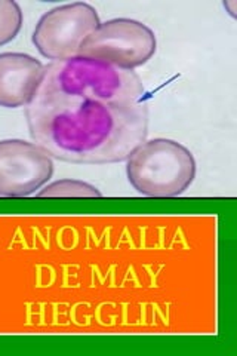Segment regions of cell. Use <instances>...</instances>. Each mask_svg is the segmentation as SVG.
<instances>
[{
	"mask_svg": "<svg viewBox=\"0 0 237 356\" xmlns=\"http://www.w3.org/2000/svg\"><path fill=\"white\" fill-rule=\"evenodd\" d=\"M26 119L33 143L52 159L70 163L128 161L149 134L144 103L120 106L38 91L26 107Z\"/></svg>",
	"mask_w": 237,
	"mask_h": 356,
	"instance_id": "obj_1",
	"label": "cell"
},
{
	"mask_svg": "<svg viewBox=\"0 0 237 356\" xmlns=\"http://www.w3.org/2000/svg\"><path fill=\"white\" fill-rule=\"evenodd\" d=\"M39 92L131 106L141 103L144 85L133 70H123L103 60L74 55L44 67Z\"/></svg>",
	"mask_w": 237,
	"mask_h": 356,
	"instance_id": "obj_2",
	"label": "cell"
},
{
	"mask_svg": "<svg viewBox=\"0 0 237 356\" xmlns=\"http://www.w3.org/2000/svg\"><path fill=\"white\" fill-rule=\"evenodd\" d=\"M131 186L147 197H177L193 184L197 163L181 143L169 138L144 141L126 161Z\"/></svg>",
	"mask_w": 237,
	"mask_h": 356,
	"instance_id": "obj_3",
	"label": "cell"
},
{
	"mask_svg": "<svg viewBox=\"0 0 237 356\" xmlns=\"http://www.w3.org/2000/svg\"><path fill=\"white\" fill-rule=\"evenodd\" d=\"M156 51L157 39L149 26L132 18H115L101 22L83 40L77 55L133 70L149 63Z\"/></svg>",
	"mask_w": 237,
	"mask_h": 356,
	"instance_id": "obj_4",
	"label": "cell"
},
{
	"mask_svg": "<svg viewBox=\"0 0 237 356\" xmlns=\"http://www.w3.org/2000/svg\"><path fill=\"white\" fill-rule=\"evenodd\" d=\"M101 24L97 9L86 2L56 6L44 13L31 42L43 58L54 61L74 57L83 40Z\"/></svg>",
	"mask_w": 237,
	"mask_h": 356,
	"instance_id": "obj_5",
	"label": "cell"
},
{
	"mask_svg": "<svg viewBox=\"0 0 237 356\" xmlns=\"http://www.w3.org/2000/svg\"><path fill=\"white\" fill-rule=\"evenodd\" d=\"M55 171L51 156L36 143L0 140V196L27 197L48 184Z\"/></svg>",
	"mask_w": 237,
	"mask_h": 356,
	"instance_id": "obj_6",
	"label": "cell"
},
{
	"mask_svg": "<svg viewBox=\"0 0 237 356\" xmlns=\"http://www.w3.org/2000/svg\"><path fill=\"white\" fill-rule=\"evenodd\" d=\"M44 67L24 52L0 54V107H27L39 91Z\"/></svg>",
	"mask_w": 237,
	"mask_h": 356,
	"instance_id": "obj_7",
	"label": "cell"
},
{
	"mask_svg": "<svg viewBox=\"0 0 237 356\" xmlns=\"http://www.w3.org/2000/svg\"><path fill=\"white\" fill-rule=\"evenodd\" d=\"M38 197H101L103 193L98 187L83 180H64L54 181L42 187L36 195Z\"/></svg>",
	"mask_w": 237,
	"mask_h": 356,
	"instance_id": "obj_8",
	"label": "cell"
},
{
	"mask_svg": "<svg viewBox=\"0 0 237 356\" xmlns=\"http://www.w3.org/2000/svg\"><path fill=\"white\" fill-rule=\"evenodd\" d=\"M24 14L15 0H0V47L13 42L21 31Z\"/></svg>",
	"mask_w": 237,
	"mask_h": 356,
	"instance_id": "obj_9",
	"label": "cell"
},
{
	"mask_svg": "<svg viewBox=\"0 0 237 356\" xmlns=\"http://www.w3.org/2000/svg\"><path fill=\"white\" fill-rule=\"evenodd\" d=\"M224 8L227 9V13H229V15H230L231 18H236V17H237V14H236V10H237V0H225V2H224Z\"/></svg>",
	"mask_w": 237,
	"mask_h": 356,
	"instance_id": "obj_10",
	"label": "cell"
}]
</instances>
